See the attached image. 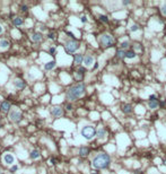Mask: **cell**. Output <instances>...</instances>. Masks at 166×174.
<instances>
[{"mask_svg":"<svg viewBox=\"0 0 166 174\" xmlns=\"http://www.w3.org/2000/svg\"><path fill=\"white\" fill-rule=\"evenodd\" d=\"M50 162H51V164H53V165L55 164V159H54V158H51V159H50Z\"/></svg>","mask_w":166,"mask_h":174,"instance_id":"36","label":"cell"},{"mask_svg":"<svg viewBox=\"0 0 166 174\" xmlns=\"http://www.w3.org/2000/svg\"><path fill=\"white\" fill-rule=\"evenodd\" d=\"M10 107H12V104H10V102L8 101H5L1 103V106H0V108L4 111V112H10Z\"/></svg>","mask_w":166,"mask_h":174,"instance_id":"9","label":"cell"},{"mask_svg":"<svg viewBox=\"0 0 166 174\" xmlns=\"http://www.w3.org/2000/svg\"><path fill=\"white\" fill-rule=\"evenodd\" d=\"M84 63L86 67H91V66L94 63V58L92 55H89V54H87V55H85V58H84Z\"/></svg>","mask_w":166,"mask_h":174,"instance_id":"11","label":"cell"},{"mask_svg":"<svg viewBox=\"0 0 166 174\" xmlns=\"http://www.w3.org/2000/svg\"><path fill=\"white\" fill-rule=\"evenodd\" d=\"M43 38V36H42V33H40V32H36V33H34L32 35V40L34 41V42H40V41Z\"/></svg>","mask_w":166,"mask_h":174,"instance_id":"17","label":"cell"},{"mask_svg":"<svg viewBox=\"0 0 166 174\" xmlns=\"http://www.w3.org/2000/svg\"><path fill=\"white\" fill-rule=\"evenodd\" d=\"M13 23H14V25H16V26H21V25H23L24 20L22 17H15L14 19H13Z\"/></svg>","mask_w":166,"mask_h":174,"instance_id":"20","label":"cell"},{"mask_svg":"<svg viewBox=\"0 0 166 174\" xmlns=\"http://www.w3.org/2000/svg\"><path fill=\"white\" fill-rule=\"evenodd\" d=\"M49 52H50V54H55V47H50Z\"/></svg>","mask_w":166,"mask_h":174,"instance_id":"31","label":"cell"},{"mask_svg":"<svg viewBox=\"0 0 166 174\" xmlns=\"http://www.w3.org/2000/svg\"><path fill=\"white\" fill-rule=\"evenodd\" d=\"M85 71H86V69H85V68H79V69L76 71V78H77V79H81L82 77H84Z\"/></svg>","mask_w":166,"mask_h":174,"instance_id":"18","label":"cell"},{"mask_svg":"<svg viewBox=\"0 0 166 174\" xmlns=\"http://www.w3.org/2000/svg\"><path fill=\"white\" fill-rule=\"evenodd\" d=\"M110 163H111V157L105 153L97 154V155L93 158V160H92L93 167H95V168H97V169L106 168V167L110 165Z\"/></svg>","mask_w":166,"mask_h":174,"instance_id":"1","label":"cell"},{"mask_svg":"<svg viewBox=\"0 0 166 174\" xmlns=\"http://www.w3.org/2000/svg\"><path fill=\"white\" fill-rule=\"evenodd\" d=\"M100 20L101 22H103V23H107L109 22V18H107V16H105V15H101L100 16Z\"/></svg>","mask_w":166,"mask_h":174,"instance_id":"25","label":"cell"},{"mask_svg":"<svg viewBox=\"0 0 166 174\" xmlns=\"http://www.w3.org/2000/svg\"><path fill=\"white\" fill-rule=\"evenodd\" d=\"M9 119L14 123H19L23 120V114H22V112L19 110L14 108V110H12L9 112Z\"/></svg>","mask_w":166,"mask_h":174,"instance_id":"6","label":"cell"},{"mask_svg":"<svg viewBox=\"0 0 166 174\" xmlns=\"http://www.w3.org/2000/svg\"><path fill=\"white\" fill-rule=\"evenodd\" d=\"M96 129L93 126H85L81 129V136L86 140H92L96 136Z\"/></svg>","mask_w":166,"mask_h":174,"instance_id":"3","label":"cell"},{"mask_svg":"<svg viewBox=\"0 0 166 174\" xmlns=\"http://www.w3.org/2000/svg\"><path fill=\"white\" fill-rule=\"evenodd\" d=\"M3 33H4V28L1 26V24H0V34H3Z\"/></svg>","mask_w":166,"mask_h":174,"instance_id":"37","label":"cell"},{"mask_svg":"<svg viewBox=\"0 0 166 174\" xmlns=\"http://www.w3.org/2000/svg\"><path fill=\"white\" fill-rule=\"evenodd\" d=\"M122 111H123V113H125V114H129V113L132 112V106L130 105V104H125V105L123 106Z\"/></svg>","mask_w":166,"mask_h":174,"instance_id":"22","label":"cell"},{"mask_svg":"<svg viewBox=\"0 0 166 174\" xmlns=\"http://www.w3.org/2000/svg\"><path fill=\"white\" fill-rule=\"evenodd\" d=\"M85 94V85L82 83H78L71 86L67 92V98L69 101H76Z\"/></svg>","mask_w":166,"mask_h":174,"instance_id":"2","label":"cell"},{"mask_svg":"<svg viewBox=\"0 0 166 174\" xmlns=\"http://www.w3.org/2000/svg\"><path fill=\"white\" fill-rule=\"evenodd\" d=\"M66 108H67V110H69V111H70L71 108H72V106H71V104H68V105L66 106Z\"/></svg>","mask_w":166,"mask_h":174,"instance_id":"35","label":"cell"},{"mask_svg":"<svg viewBox=\"0 0 166 174\" xmlns=\"http://www.w3.org/2000/svg\"><path fill=\"white\" fill-rule=\"evenodd\" d=\"M89 154V149L87 148V147H81V148L79 149V155L81 156V157H85V156H87Z\"/></svg>","mask_w":166,"mask_h":174,"instance_id":"19","label":"cell"},{"mask_svg":"<svg viewBox=\"0 0 166 174\" xmlns=\"http://www.w3.org/2000/svg\"><path fill=\"white\" fill-rule=\"evenodd\" d=\"M138 28H139V26L134 24V25H132V26L130 27V31H131V32H136V31H138Z\"/></svg>","mask_w":166,"mask_h":174,"instance_id":"27","label":"cell"},{"mask_svg":"<svg viewBox=\"0 0 166 174\" xmlns=\"http://www.w3.org/2000/svg\"><path fill=\"white\" fill-rule=\"evenodd\" d=\"M105 136H106V130H105L103 127H101V128L96 131V137H97L98 139H104Z\"/></svg>","mask_w":166,"mask_h":174,"instance_id":"10","label":"cell"},{"mask_svg":"<svg viewBox=\"0 0 166 174\" xmlns=\"http://www.w3.org/2000/svg\"><path fill=\"white\" fill-rule=\"evenodd\" d=\"M79 43L77 42V41L75 40H69L66 42V44H64V49H66V51L68 52V53H73V52H76L78 49H79Z\"/></svg>","mask_w":166,"mask_h":174,"instance_id":"5","label":"cell"},{"mask_svg":"<svg viewBox=\"0 0 166 174\" xmlns=\"http://www.w3.org/2000/svg\"><path fill=\"white\" fill-rule=\"evenodd\" d=\"M55 66H57V63H55V61H49V62H46L45 65H44V69L45 70H52L55 68Z\"/></svg>","mask_w":166,"mask_h":174,"instance_id":"14","label":"cell"},{"mask_svg":"<svg viewBox=\"0 0 166 174\" xmlns=\"http://www.w3.org/2000/svg\"><path fill=\"white\" fill-rule=\"evenodd\" d=\"M116 56H118L119 59H124L125 58V52L123 51L122 49L118 50V51H116Z\"/></svg>","mask_w":166,"mask_h":174,"instance_id":"24","label":"cell"},{"mask_svg":"<svg viewBox=\"0 0 166 174\" xmlns=\"http://www.w3.org/2000/svg\"><path fill=\"white\" fill-rule=\"evenodd\" d=\"M80 20H81L82 23H86L87 22V17L86 16H81V17H80Z\"/></svg>","mask_w":166,"mask_h":174,"instance_id":"32","label":"cell"},{"mask_svg":"<svg viewBox=\"0 0 166 174\" xmlns=\"http://www.w3.org/2000/svg\"><path fill=\"white\" fill-rule=\"evenodd\" d=\"M148 105H149L150 108H152V110H155V108H157L159 106V103H158V99H156V101H149V103H148Z\"/></svg>","mask_w":166,"mask_h":174,"instance_id":"21","label":"cell"},{"mask_svg":"<svg viewBox=\"0 0 166 174\" xmlns=\"http://www.w3.org/2000/svg\"><path fill=\"white\" fill-rule=\"evenodd\" d=\"M30 157L32 158V159H39V158L41 157V154H40V151L37 150V149H33L30 154Z\"/></svg>","mask_w":166,"mask_h":174,"instance_id":"15","label":"cell"},{"mask_svg":"<svg viewBox=\"0 0 166 174\" xmlns=\"http://www.w3.org/2000/svg\"><path fill=\"white\" fill-rule=\"evenodd\" d=\"M136 55H137L136 52L132 51V50L125 52V58H128V59H134V58H136Z\"/></svg>","mask_w":166,"mask_h":174,"instance_id":"23","label":"cell"},{"mask_svg":"<svg viewBox=\"0 0 166 174\" xmlns=\"http://www.w3.org/2000/svg\"><path fill=\"white\" fill-rule=\"evenodd\" d=\"M84 58L85 56L82 55V54L77 53V54H75V59H73V61H75L76 65H80L81 62H84Z\"/></svg>","mask_w":166,"mask_h":174,"instance_id":"13","label":"cell"},{"mask_svg":"<svg viewBox=\"0 0 166 174\" xmlns=\"http://www.w3.org/2000/svg\"><path fill=\"white\" fill-rule=\"evenodd\" d=\"M3 158H4V162H5L6 165H13L15 163V157L10 153H6Z\"/></svg>","mask_w":166,"mask_h":174,"instance_id":"7","label":"cell"},{"mask_svg":"<svg viewBox=\"0 0 166 174\" xmlns=\"http://www.w3.org/2000/svg\"><path fill=\"white\" fill-rule=\"evenodd\" d=\"M10 45V42L8 40H6V38H1L0 40V47L1 49H8Z\"/></svg>","mask_w":166,"mask_h":174,"instance_id":"16","label":"cell"},{"mask_svg":"<svg viewBox=\"0 0 166 174\" xmlns=\"http://www.w3.org/2000/svg\"><path fill=\"white\" fill-rule=\"evenodd\" d=\"M15 86H16V88H19V89H23V88H25L26 84L24 80H22V79H15Z\"/></svg>","mask_w":166,"mask_h":174,"instance_id":"12","label":"cell"},{"mask_svg":"<svg viewBox=\"0 0 166 174\" xmlns=\"http://www.w3.org/2000/svg\"><path fill=\"white\" fill-rule=\"evenodd\" d=\"M17 169H18V166H17V165H13L12 168H10V171H12V172H16Z\"/></svg>","mask_w":166,"mask_h":174,"instance_id":"30","label":"cell"},{"mask_svg":"<svg viewBox=\"0 0 166 174\" xmlns=\"http://www.w3.org/2000/svg\"><path fill=\"white\" fill-rule=\"evenodd\" d=\"M129 45H130V44H129V42H128V41H124V42L121 43L120 46H121V49H125V47H128Z\"/></svg>","mask_w":166,"mask_h":174,"instance_id":"26","label":"cell"},{"mask_svg":"<svg viewBox=\"0 0 166 174\" xmlns=\"http://www.w3.org/2000/svg\"><path fill=\"white\" fill-rule=\"evenodd\" d=\"M28 7L27 6H22V11H27Z\"/></svg>","mask_w":166,"mask_h":174,"instance_id":"34","label":"cell"},{"mask_svg":"<svg viewBox=\"0 0 166 174\" xmlns=\"http://www.w3.org/2000/svg\"><path fill=\"white\" fill-rule=\"evenodd\" d=\"M48 38L49 40H55V34L54 33H50L48 35Z\"/></svg>","mask_w":166,"mask_h":174,"instance_id":"28","label":"cell"},{"mask_svg":"<svg viewBox=\"0 0 166 174\" xmlns=\"http://www.w3.org/2000/svg\"><path fill=\"white\" fill-rule=\"evenodd\" d=\"M92 174H97V173H95V172H94V173H92Z\"/></svg>","mask_w":166,"mask_h":174,"instance_id":"39","label":"cell"},{"mask_svg":"<svg viewBox=\"0 0 166 174\" xmlns=\"http://www.w3.org/2000/svg\"><path fill=\"white\" fill-rule=\"evenodd\" d=\"M51 114H52L53 117L58 118V117H61V115L63 114V111H62V108L60 107V106H54V107L51 108Z\"/></svg>","mask_w":166,"mask_h":174,"instance_id":"8","label":"cell"},{"mask_svg":"<svg viewBox=\"0 0 166 174\" xmlns=\"http://www.w3.org/2000/svg\"><path fill=\"white\" fill-rule=\"evenodd\" d=\"M130 4V1H124L123 2V5H124V6H127V5H129Z\"/></svg>","mask_w":166,"mask_h":174,"instance_id":"38","label":"cell"},{"mask_svg":"<svg viewBox=\"0 0 166 174\" xmlns=\"http://www.w3.org/2000/svg\"><path fill=\"white\" fill-rule=\"evenodd\" d=\"M161 13H163V15L166 16V5H163V6H161Z\"/></svg>","mask_w":166,"mask_h":174,"instance_id":"29","label":"cell"},{"mask_svg":"<svg viewBox=\"0 0 166 174\" xmlns=\"http://www.w3.org/2000/svg\"><path fill=\"white\" fill-rule=\"evenodd\" d=\"M156 96H155V95H150L149 96V101H156Z\"/></svg>","mask_w":166,"mask_h":174,"instance_id":"33","label":"cell"},{"mask_svg":"<svg viewBox=\"0 0 166 174\" xmlns=\"http://www.w3.org/2000/svg\"><path fill=\"white\" fill-rule=\"evenodd\" d=\"M100 43H101V45H103L104 47L112 46V45L114 44V38H113V36L110 35V34H103V35L100 37Z\"/></svg>","mask_w":166,"mask_h":174,"instance_id":"4","label":"cell"}]
</instances>
